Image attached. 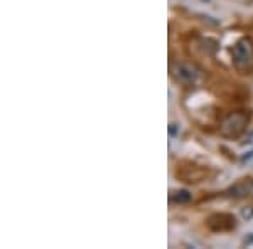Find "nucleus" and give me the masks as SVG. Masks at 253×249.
Returning <instances> with one entry per match:
<instances>
[{"instance_id": "nucleus-5", "label": "nucleus", "mask_w": 253, "mask_h": 249, "mask_svg": "<svg viewBox=\"0 0 253 249\" xmlns=\"http://www.w3.org/2000/svg\"><path fill=\"white\" fill-rule=\"evenodd\" d=\"M169 201L170 202H177V204H184L191 201V194L186 190H179V192H172L169 195Z\"/></svg>"}, {"instance_id": "nucleus-1", "label": "nucleus", "mask_w": 253, "mask_h": 249, "mask_svg": "<svg viewBox=\"0 0 253 249\" xmlns=\"http://www.w3.org/2000/svg\"><path fill=\"white\" fill-rule=\"evenodd\" d=\"M231 59L238 71L250 72L253 69V44L248 39H242L231 49Z\"/></svg>"}, {"instance_id": "nucleus-2", "label": "nucleus", "mask_w": 253, "mask_h": 249, "mask_svg": "<svg viewBox=\"0 0 253 249\" xmlns=\"http://www.w3.org/2000/svg\"><path fill=\"white\" fill-rule=\"evenodd\" d=\"M248 125V115L243 111L230 113L219 125V135L226 138H238Z\"/></svg>"}, {"instance_id": "nucleus-4", "label": "nucleus", "mask_w": 253, "mask_h": 249, "mask_svg": "<svg viewBox=\"0 0 253 249\" xmlns=\"http://www.w3.org/2000/svg\"><path fill=\"white\" fill-rule=\"evenodd\" d=\"M208 227L213 231H230L235 227V217L230 214H214L208 219Z\"/></svg>"}, {"instance_id": "nucleus-3", "label": "nucleus", "mask_w": 253, "mask_h": 249, "mask_svg": "<svg viewBox=\"0 0 253 249\" xmlns=\"http://www.w3.org/2000/svg\"><path fill=\"white\" fill-rule=\"evenodd\" d=\"M170 72H172V77L177 83L186 84V86L194 84L199 77V71L189 63H175L172 69H170Z\"/></svg>"}]
</instances>
